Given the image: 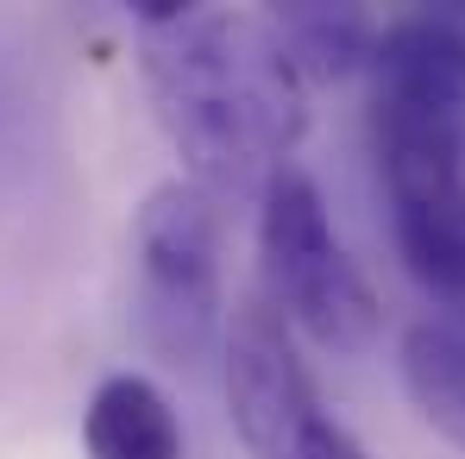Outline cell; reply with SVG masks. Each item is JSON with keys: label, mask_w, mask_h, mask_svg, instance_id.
Wrapping results in <instances>:
<instances>
[{"label": "cell", "mask_w": 465, "mask_h": 459, "mask_svg": "<svg viewBox=\"0 0 465 459\" xmlns=\"http://www.w3.org/2000/svg\"><path fill=\"white\" fill-rule=\"evenodd\" d=\"M371 152L409 277L434 303L465 308V120L371 107Z\"/></svg>", "instance_id": "cell-3"}, {"label": "cell", "mask_w": 465, "mask_h": 459, "mask_svg": "<svg viewBox=\"0 0 465 459\" xmlns=\"http://www.w3.org/2000/svg\"><path fill=\"white\" fill-rule=\"evenodd\" d=\"M145 88L189 164V183L239 189L283 170L309 133V76L283 32L252 13H195L145 25Z\"/></svg>", "instance_id": "cell-1"}, {"label": "cell", "mask_w": 465, "mask_h": 459, "mask_svg": "<svg viewBox=\"0 0 465 459\" xmlns=\"http://www.w3.org/2000/svg\"><path fill=\"white\" fill-rule=\"evenodd\" d=\"M271 25L283 32L302 76H346V70L371 64V45H378L352 6H283Z\"/></svg>", "instance_id": "cell-9"}, {"label": "cell", "mask_w": 465, "mask_h": 459, "mask_svg": "<svg viewBox=\"0 0 465 459\" xmlns=\"http://www.w3.org/2000/svg\"><path fill=\"white\" fill-rule=\"evenodd\" d=\"M227 403L232 428L252 459H271L283 441H296L321 415V390L290 340V321L271 308V296L239 303L227 334Z\"/></svg>", "instance_id": "cell-5"}, {"label": "cell", "mask_w": 465, "mask_h": 459, "mask_svg": "<svg viewBox=\"0 0 465 459\" xmlns=\"http://www.w3.org/2000/svg\"><path fill=\"white\" fill-rule=\"evenodd\" d=\"M402 384L415 409L465 447V308L421 314L402 334Z\"/></svg>", "instance_id": "cell-8"}, {"label": "cell", "mask_w": 465, "mask_h": 459, "mask_svg": "<svg viewBox=\"0 0 465 459\" xmlns=\"http://www.w3.org/2000/svg\"><path fill=\"white\" fill-rule=\"evenodd\" d=\"M258 258H264L271 308L290 327H302L314 346L359 353L378 334L371 277L346 252V239H340L327 202H321V189L296 164L271 170L264 189H258Z\"/></svg>", "instance_id": "cell-2"}, {"label": "cell", "mask_w": 465, "mask_h": 459, "mask_svg": "<svg viewBox=\"0 0 465 459\" xmlns=\"http://www.w3.org/2000/svg\"><path fill=\"white\" fill-rule=\"evenodd\" d=\"M139 252V308L163 353L195 359L221 327V202L176 176L157 183L133 227Z\"/></svg>", "instance_id": "cell-4"}, {"label": "cell", "mask_w": 465, "mask_h": 459, "mask_svg": "<svg viewBox=\"0 0 465 459\" xmlns=\"http://www.w3.org/2000/svg\"><path fill=\"white\" fill-rule=\"evenodd\" d=\"M88 459H183V422L145 372H114L82 409Z\"/></svg>", "instance_id": "cell-7"}, {"label": "cell", "mask_w": 465, "mask_h": 459, "mask_svg": "<svg viewBox=\"0 0 465 459\" xmlns=\"http://www.w3.org/2000/svg\"><path fill=\"white\" fill-rule=\"evenodd\" d=\"M271 459H371V454L352 441V428H346V422H333V415L321 409L309 428H302L296 441H283Z\"/></svg>", "instance_id": "cell-10"}, {"label": "cell", "mask_w": 465, "mask_h": 459, "mask_svg": "<svg viewBox=\"0 0 465 459\" xmlns=\"http://www.w3.org/2000/svg\"><path fill=\"white\" fill-rule=\"evenodd\" d=\"M371 107L465 120V25L453 13H415L378 32Z\"/></svg>", "instance_id": "cell-6"}]
</instances>
